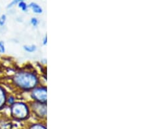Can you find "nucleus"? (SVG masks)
<instances>
[{
	"label": "nucleus",
	"mask_w": 147,
	"mask_h": 129,
	"mask_svg": "<svg viewBox=\"0 0 147 129\" xmlns=\"http://www.w3.org/2000/svg\"><path fill=\"white\" fill-rule=\"evenodd\" d=\"M11 112L13 116L16 119H24L28 116V109L24 104L18 102L13 105Z\"/></svg>",
	"instance_id": "nucleus-2"
},
{
	"label": "nucleus",
	"mask_w": 147,
	"mask_h": 129,
	"mask_svg": "<svg viewBox=\"0 0 147 129\" xmlns=\"http://www.w3.org/2000/svg\"><path fill=\"white\" fill-rule=\"evenodd\" d=\"M31 23H32V24L34 25V26L37 27L38 23H39V22H38V20L36 18H32V20H31Z\"/></svg>",
	"instance_id": "nucleus-10"
},
{
	"label": "nucleus",
	"mask_w": 147,
	"mask_h": 129,
	"mask_svg": "<svg viewBox=\"0 0 147 129\" xmlns=\"http://www.w3.org/2000/svg\"><path fill=\"white\" fill-rule=\"evenodd\" d=\"M18 6H19V7L22 9L24 11H27L28 6H27V5H26V3H25V2H24L22 1H20V2H19V3H18Z\"/></svg>",
	"instance_id": "nucleus-8"
},
{
	"label": "nucleus",
	"mask_w": 147,
	"mask_h": 129,
	"mask_svg": "<svg viewBox=\"0 0 147 129\" xmlns=\"http://www.w3.org/2000/svg\"><path fill=\"white\" fill-rule=\"evenodd\" d=\"M5 102V94L3 89L0 88V108L3 106Z\"/></svg>",
	"instance_id": "nucleus-6"
},
{
	"label": "nucleus",
	"mask_w": 147,
	"mask_h": 129,
	"mask_svg": "<svg viewBox=\"0 0 147 129\" xmlns=\"http://www.w3.org/2000/svg\"><path fill=\"white\" fill-rule=\"evenodd\" d=\"M5 21H6V16L5 15H3L1 17H0V25H1V26L5 24Z\"/></svg>",
	"instance_id": "nucleus-9"
},
{
	"label": "nucleus",
	"mask_w": 147,
	"mask_h": 129,
	"mask_svg": "<svg viewBox=\"0 0 147 129\" xmlns=\"http://www.w3.org/2000/svg\"><path fill=\"white\" fill-rule=\"evenodd\" d=\"M14 80L18 86L26 90L34 88L37 84V77L33 74L28 72H20L16 74Z\"/></svg>",
	"instance_id": "nucleus-1"
},
{
	"label": "nucleus",
	"mask_w": 147,
	"mask_h": 129,
	"mask_svg": "<svg viewBox=\"0 0 147 129\" xmlns=\"http://www.w3.org/2000/svg\"><path fill=\"white\" fill-rule=\"evenodd\" d=\"M32 96L35 99L41 102L47 101V90L45 88H37L34 90Z\"/></svg>",
	"instance_id": "nucleus-3"
},
{
	"label": "nucleus",
	"mask_w": 147,
	"mask_h": 129,
	"mask_svg": "<svg viewBox=\"0 0 147 129\" xmlns=\"http://www.w3.org/2000/svg\"><path fill=\"white\" fill-rule=\"evenodd\" d=\"M14 101H15V100H14V98L13 97L9 98V103H10V104H13V103L14 102Z\"/></svg>",
	"instance_id": "nucleus-13"
},
{
	"label": "nucleus",
	"mask_w": 147,
	"mask_h": 129,
	"mask_svg": "<svg viewBox=\"0 0 147 129\" xmlns=\"http://www.w3.org/2000/svg\"><path fill=\"white\" fill-rule=\"evenodd\" d=\"M24 48L26 51H28V52H34L35 50H36L37 47L34 45L32 46H24Z\"/></svg>",
	"instance_id": "nucleus-7"
},
{
	"label": "nucleus",
	"mask_w": 147,
	"mask_h": 129,
	"mask_svg": "<svg viewBox=\"0 0 147 129\" xmlns=\"http://www.w3.org/2000/svg\"><path fill=\"white\" fill-rule=\"evenodd\" d=\"M37 106H35V111L37 113L42 116H45L47 113V108L45 104H37Z\"/></svg>",
	"instance_id": "nucleus-4"
},
{
	"label": "nucleus",
	"mask_w": 147,
	"mask_h": 129,
	"mask_svg": "<svg viewBox=\"0 0 147 129\" xmlns=\"http://www.w3.org/2000/svg\"><path fill=\"white\" fill-rule=\"evenodd\" d=\"M30 7H31L32 9V10L34 11V13H38V14H40L42 12V8L40 7L39 5L35 3H31L30 4Z\"/></svg>",
	"instance_id": "nucleus-5"
},
{
	"label": "nucleus",
	"mask_w": 147,
	"mask_h": 129,
	"mask_svg": "<svg viewBox=\"0 0 147 129\" xmlns=\"http://www.w3.org/2000/svg\"><path fill=\"white\" fill-rule=\"evenodd\" d=\"M47 37H45L44 39V41H43V44H47Z\"/></svg>",
	"instance_id": "nucleus-14"
},
{
	"label": "nucleus",
	"mask_w": 147,
	"mask_h": 129,
	"mask_svg": "<svg viewBox=\"0 0 147 129\" xmlns=\"http://www.w3.org/2000/svg\"><path fill=\"white\" fill-rule=\"evenodd\" d=\"M32 129H46V128L41 125H35L33 126V127H32Z\"/></svg>",
	"instance_id": "nucleus-12"
},
{
	"label": "nucleus",
	"mask_w": 147,
	"mask_h": 129,
	"mask_svg": "<svg viewBox=\"0 0 147 129\" xmlns=\"http://www.w3.org/2000/svg\"><path fill=\"white\" fill-rule=\"evenodd\" d=\"M5 51V48L4 43L3 41H0V53H4Z\"/></svg>",
	"instance_id": "nucleus-11"
}]
</instances>
